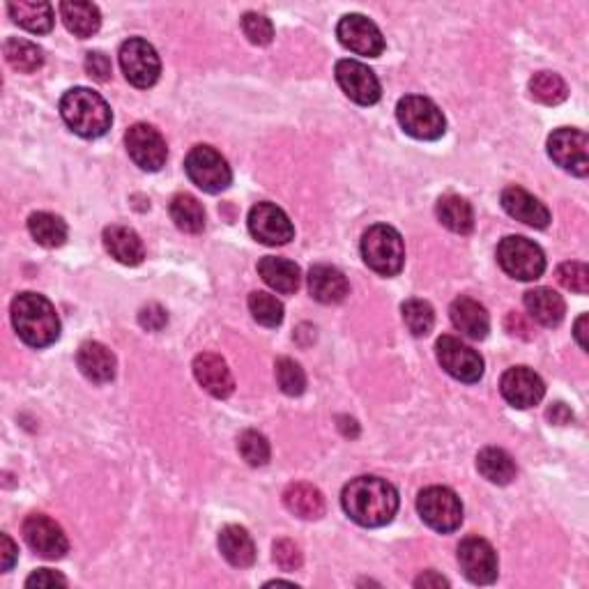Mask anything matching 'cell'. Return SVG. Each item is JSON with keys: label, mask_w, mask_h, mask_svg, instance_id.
<instances>
[{"label": "cell", "mask_w": 589, "mask_h": 589, "mask_svg": "<svg viewBox=\"0 0 589 589\" xmlns=\"http://www.w3.org/2000/svg\"><path fill=\"white\" fill-rule=\"evenodd\" d=\"M343 511L362 527H382L392 523L399 511V493L380 477H357L343 488Z\"/></svg>", "instance_id": "1"}, {"label": "cell", "mask_w": 589, "mask_h": 589, "mask_svg": "<svg viewBox=\"0 0 589 589\" xmlns=\"http://www.w3.org/2000/svg\"><path fill=\"white\" fill-rule=\"evenodd\" d=\"M12 325L30 348H47L58 341L60 318L44 295L19 293L12 300Z\"/></svg>", "instance_id": "2"}, {"label": "cell", "mask_w": 589, "mask_h": 589, "mask_svg": "<svg viewBox=\"0 0 589 589\" xmlns=\"http://www.w3.org/2000/svg\"><path fill=\"white\" fill-rule=\"evenodd\" d=\"M60 116L74 134L99 139L113 125V113L106 99L90 88H72L60 99Z\"/></svg>", "instance_id": "3"}, {"label": "cell", "mask_w": 589, "mask_h": 589, "mask_svg": "<svg viewBox=\"0 0 589 589\" xmlns=\"http://www.w3.org/2000/svg\"><path fill=\"white\" fill-rule=\"evenodd\" d=\"M362 258L373 272L396 277L405 263V244L401 233L387 224H376L362 237Z\"/></svg>", "instance_id": "4"}, {"label": "cell", "mask_w": 589, "mask_h": 589, "mask_svg": "<svg viewBox=\"0 0 589 589\" xmlns=\"http://www.w3.org/2000/svg\"><path fill=\"white\" fill-rule=\"evenodd\" d=\"M396 120L403 132L419 141H438L447 132V120L428 97L408 95L396 104Z\"/></svg>", "instance_id": "5"}, {"label": "cell", "mask_w": 589, "mask_h": 589, "mask_svg": "<svg viewBox=\"0 0 589 589\" xmlns=\"http://www.w3.org/2000/svg\"><path fill=\"white\" fill-rule=\"evenodd\" d=\"M497 263L518 281H534L546 272V256L541 247L523 235H509L497 244Z\"/></svg>", "instance_id": "6"}, {"label": "cell", "mask_w": 589, "mask_h": 589, "mask_svg": "<svg viewBox=\"0 0 589 589\" xmlns=\"http://www.w3.org/2000/svg\"><path fill=\"white\" fill-rule=\"evenodd\" d=\"M417 511L431 530L449 534L463 523V504L451 488L428 486L417 497Z\"/></svg>", "instance_id": "7"}, {"label": "cell", "mask_w": 589, "mask_h": 589, "mask_svg": "<svg viewBox=\"0 0 589 589\" xmlns=\"http://www.w3.org/2000/svg\"><path fill=\"white\" fill-rule=\"evenodd\" d=\"M185 171L187 178L198 189H203L205 194H219V191L231 187L233 180L231 166L221 157V152L210 148V145H196V148L189 150Z\"/></svg>", "instance_id": "8"}, {"label": "cell", "mask_w": 589, "mask_h": 589, "mask_svg": "<svg viewBox=\"0 0 589 589\" xmlns=\"http://www.w3.org/2000/svg\"><path fill=\"white\" fill-rule=\"evenodd\" d=\"M120 67L134 88H152L162 74V60L155 47L141 37H132L120 47Z\"/></svg>", "instance_id": "9"}, {"label": "cell", "mask_w": 589, "mask_h": 589, "mask_svg": "<svg viewBox=\"0 0 589 589\" xmlns=\"http://www.w3.org/2000/svg\"><path fill=\"white\" fill-rule=\"evenodd\" d=\"M435 353H438L440 366L451 378L472 385V382H479L481 376H484V359H481L477 350L458 341L456 336H440L438 343H435Z\"/></svg>", "instance_id": "10"}, {"label": "cell", "mask_w": 589, "mask_h": 589, "mask_svg": "<svg viewBox=\"0 0 589 589\" xmlns=\"http://www.w3.org/2000/svg\"><path fill=\"white\" fill-rule=\"evenodd\" d=\"M548 155L557 166L578 178H585L589 173V139L580 129L562 127L550 134Z\"/></svg>", "instance_id": "11"}, {"label": "cell", "mask_w": 589, "mask_h": 589, "mask_svg": "<svg viewBox=\"0 0 589 589\" xmlns=\"http://www.w3.org/2000/svg\"><path fill=\"white\" fill-rule=\"evenodd\" d=\"M125 145L132 162L143 168V171H162L168 157V148L164 136L159 134L155 127L145 125V122H136V125L129 127V132L125 134Z\"/></svg>", "instance_id": "12"}, {"label": "cell", "mask_w": 589, "mask_h": 589, "mask_svg": "<svg viewBox=\"0 0 589 589\" xmlns=\"http://www.w3.org/2000/svg\"><path fill=\"white\" fill-rule=\"evenodd\" d=\"M336 37L343 47L357 56L378 58L385 51V37H382L380 28L364 14H346L336 26Z\"/></svg>", "instance_id": "13"}, {"label": "cell", "mask_w": 589, "mask_h": 589, "mask_svg": "<svg viewBox=\"0 0 589 589\" xmlns=\"http://www.w3.org/2000/svg\"><path fill=\"white\" fill-rule=\"evenodd\" d=\"M249 233L267 247H283L295 237V228L279 205L258 203L249 212Z\"/></svg>", "instance_id": "14"}, {"label": "cell", "mask_w": 589, "mask_h": 589, "mask_svg": "<svg viewBox=\"0 0 589 589\" xmlns=\"http://www.w3.org/2000/svg\"><path fill=\"white\" fill-rule=\"evenodd\" d=\"M334 74L343 93L353 99L355 104L373 106L382 95L378 76L373 74V70H369L364 63H359V60H350V58L339 60Z\"/></svg>", "instance_id": "15"}, {"label": "cell", "mask_w": 589, "mask_h": 589, "mask_svg": "<svg viewBox=\"0 0 589 589\" xmlns=\"http://www.w3.org/2000/svg\"><path fill=\"white\" fill-rule=\"evenodd\" d=\"M24 539L44 560H60L70 550L63 527L44 514H30L24 520Z\"/></svg>", "instance_id": "16"}, {"label": "cell", "mask_w": 589, "mask_h": 589, "mask_svg": "<svg viewBox=\"0 0 589 589\" xmlns=\"http://www.w3.org/2000/svg\"><path fill=\"white\" fill-rule=\"evenodd\" d=\"M458 564L474 585H491L497 578V553L486 539L468 537L458 546Z\"/></svg>", "instance_id": "17"}, {"label": "cell", "mask_w": 589, "mask_h": 589, "mask_svg": "<svg viewBox=\"0 0 589 589\" xmlns=\"http://www.w3.org/2000/svg\"><path fill=\"white\" fill-rule=\"evenodd\" d=\"M500 392L509 405H514L518 410H525L543 399L546 385H543L539 373L527 369V366H514V369L504 371V376L500 380Z\"/></svg>", "instance_id": "18"}, {"label": "cell", "mask_w": 589, "mask_h": 589, "mask_svg": "<svg viewBox=\"0 0 589 589\" xmlns=\"http://www.w3.org/2000/svg\"><path fill=\"white\" fill-rule=\"evenodd\" d=\"M194 376L205 392L214 399H228L235 389L233 373L228 364L214 353H201L194 359Z\"/></svg>", "instance_id": "19"}, {"label": "cell", "mask_w": 589, "mask_h": 589, "mask_svg": "<svg viewBox=\"0 0 589 589\" xmlns=\"http://www.w3.org/2000/svg\"><path fill=\"white\" fill-rule=\"evenodd\" d=\"M500 201L504 212L516 221H523V224L532 228H546L550 224V210L523 187H507L502 191Z\"/></svg>", "instance_id": "20"}, {"label": "cell", "mask_w": 589, "mask_h": 589, "mask_svg": "<svg viewBox=\"0 0 589 589\" xmlns=\"http://www.w3.org/2000/svg\"><path fill=\"white\" fill-rule=\"evenodd\" d=\"M449 316L456 330L468 336V339L481 341L486 339L488 330H491V318H488L484 304L472 300V297H458V300L451 302Z\"/></svg>", "instance_id": "21"}, {"label": "cell", "mask_w": 589, "mask_h": 589, "mask_svg": "<svg viewBox=\"0 0 589 589\" xmlns=\"http://www.w3.org/2000/svg\"><path fill=\"white\" fill-rule=\"evenodd\" d=\"M309 293L320 304H339L348 297L346 274L332 265H313L309 272Z\"/></svg>", "instance_id": "22"}, {"label": "cell", "mask_w": 589, "mask_h": 589, "mask_svg": "<svg viewBox=\"0 0 589 589\" xmlns=\"http://www.w3.org/2000/svg\"><path fill=\"white\" fill-rule=\"evenodd\" d=\"M76 364H79L83 376L97 382V385L116 378V355L99 341L83 343L79 353H76Z\"/></svg>", "instance_id": "23"}, {"label": "cell", "mask_w": 589, "mask_h": 589, "mask_svg": "<svg viewBox=\"0 0 589 589\" xmlns=\"http://www.w3.org/2000/svg\"><path fill=\"white\" fill-rule=\"evenodd\" d=\"M104 247L122 265H141L145 258V247L139 233L129 226H109L104 228Z\"/></svg>", "instance_id": "24"}, {"label": "cell", "mask_w": 589, "mask_h": 589, "mask_svg": "<svg viewBox=\"0 0 589 589\" xmlns=\"http://www.w3.org/2000/svg\"><path fill=\"white\" fill-rule=\"evenodd\" d=\"M258 274L267 286L277 290L281 295H293L297 293L302 283V272L293 260L277 258V256H265L258 263Z\"/></svg>", "instance_id": "25"}, {"label": "cell", "mask_w": 589, "mask_h": 589, "mask_svg": "<svg viewBox=\"0 0 589 589\" xmlns=\"http://www.w3.org/2000/svg\"><path fill=\"white\" fill-rule=\"evenodd\" d=\"M525 309L532 320H537L543 327H557L564 320L566 304L560 293L553 288H534L525 293Z\"/></svg>", "instance_id": "26"}, {"label": "cell", "mask_w": 589, "mask_h": 589, "mask_svg": "<svg viewBox=\"0 0 589 589\" xmlns=\"http://www.w3.org/2000/svg\"><path fill=\"white\" fill-rule=\"evenodd\" d=\"M219 550L226 557V562L237 566V569H247L256 562L254 539L240 525H226L219 532Z\"/></svg>", "instance_id": "27"}, {"label": "cell", "mask_w": 589, "mask_h": 589, "mask_svg": "<svg viewBox=\"0 0 589 589\" xmlns=\"http://www.w3.org/2000/svg\"><path fill=\"white\" fill-rule=\"evenodd\" d=\"M7 12L14 24L26 28L28 33L35 35H47L53 28V7L51 3H44V0H19V3L7 5Z\"/></svg>", "instance_id": "28"}, {"label": "cell", "mask_w": 589, "mask_h": 589, "mask_svg": "<svg viewBox=\"0 0 589 589\" xmlns=\"http://www.w3.org/2000/svg\"><path fill=\"white\" fill-rule=\"evenodd\" d=\"M283 504L290 514L304 520H318L325 516V497L311 484H290L283 493Z\"/></svg>", "instance_id": "29"}, {"label": "cell", "mask_w": 589, "mask_h": 589, "mask_svg": "<svg viewBox=\"0 0 589 589\" xmlns=\"http://www.w3.org/2000/svg\"><path fill=\"white\" fill-rule=\"evenodd\" d=\"M60 17L70 33H74L81 40L93 37L99 26H102V14L99 7L93 3H60Z\"/></svg>", "instance_id": "30"}, {"label": "cell", "mask_w": 589, "mask_h": 589, "mask_svg": "<svg viewBox=\"0 0 589 589\" xmlns=\"http://www.w3.org/2000/svg\"><path fill=\"white\" fill-rule=\"evenodd\" d=\"M477 470L484 479L497 486H507L516 479V461L504 449L486 447L477 456Z\"/></svg>", "instance_id": "31"}, {"label": "cell", "mask_w": 589, "mask_h": 589, "mask_svg": "<svg viewBox=\"0 0 589 589\" xmlns=\"http://www.w3.org/2000/svg\"><path fill=\"white\" fill-rule=\"evenodd\" d=\"M438 219L451 233L470 235L474 231L472 205L461 196L447 194L438 201Z\"/></svg>", "instance_id": "32"}, {"label": "cell", "mask_w": 589, "mask_h": 589, "mask_svg": "<svg viewBox=\"0 0 589 589\" xmlns=\"http://www.w3.org/2000/svg\"><path fill=\"white\" fill-rule=\"evenodd\" d=\"M28 231L37 244L47 249L63 247L67 240V224L51 212H35L28 219Z\"/></svg>", "instance_id": "33"}, {"label": "cell", "mask_w": 589, "mask_h": 589, "mask_svg": "<svg viewBox=\"0 0 589 589\" xmlns=\"http://www.w3.org/2000/svg\"><path fill=\"white\" fill-rule=\"evenodd\" d=\"M168 212H171V219L180 231L196 235L205 228V210L194 196L178 194L171 201V205H168Z\"/></svg>", "instance_id": "34"}, {"label": "cell", "mask_w": 589, "mask_h": 589, "mask_svg": "<svg viewBox=\"0 0 589 589\" xmlns=\"http://www.w3.org/2000/svg\"><path fill=\"white\" fill-rule=\"evenodd\" d=\"M3 51H5L7 63H10L17 72L33 74L44 65L42 49L33 42L21 40V37H10V40H5Z\"/></svg>", "instance_id": "35"}, {"label": "cell", "mask_w": 589, "mask_h": 589, "mask_svg": "<svg viewBox=\"0 0 589 589\" xmlns=\"http://www.w3.org/2000/svg\"><path fill=\"white\" fill-rule=\"evenodd\" d=\"M530 93L539 104L557 106V104H562L566 97H569V88H566V83L560 74L539 72V74L532 76Z\"/></svg>", "instance_id": "36"}, {"label": "cell", "mask_w": 589, "mask_h": 589, "mask_svg": "<svg viewBox=\"0 0 589 589\" xmlns=\"http://www.w3.org/2000/svg\"><path fill=\"white\" fill-rule=\"evenodd\" d=\"M249 311L256 323L263 327H279L283 323V304L274 295L263 293V290L249 295Z\"/></svg>", "instance_id": "37"}, {"label": "cell", "mask_w": 589, "mask_h": 589, "mask_svg": "<svg viewBox=\"0 0 589 589\" xmlns=\"http://www.w3.org/2000/svg\"><path fill=\"white\" fill-rule=\"evenodd\" d=\"M401 311H403V323L412 336L431 334L435 325V313L431 304L424 300H408L401 307Z\"/></svg>", "instance_id": "38"}, {"label": "cell", "mask_w": 589, "mask_h": 589, "mask_svg": "<svg viewBox=\"0 0 589 589\" xmlns=\"http://www.w3.org/2000/svg\"><path fill=\"white\" fill-rule=\"evenodd\" d=\"M274 369H277V382L283 394L288 396L304 394V389H307V373H304L300 364L288 357H281L277 359V364H274Z\"/></svg>", "instance_id": "39"}, {"label": "cell", "mask_w": 589, "mask_h": 589, "mask_svg": "<svg viewBox=\"0 0 589 589\" xmlns=\"http://www.w3.org/2000/svg\"><path fill=\"white\" fill-rule=\"evenodd\" d=\"M237 449L251 468H263L270 461V442L258 431H244L237 440Z\"/></svg>", "instance_id": "40"}, {"label": "cell", "mask_w": 589, "mask_h": 589, "mask_svg": "<svg viewBox=\"0 0 589 589\" xmlns=\"http://www.w3.org/2000/svg\"><path fill=\"white\" fill-rule=\"evenodd\" d=\"M242 30L247 35V40L256 47H267L274 40V26L265 14L247 12L242 17Z\"/></svg>", "instance_id": "41"}, {"label": "cell", "mask_w": 589, "mask_h": 589, "mask_svg": "<svg viewBox=\"0 0 589 589\" xmlns=\"http://www.w3.org/2000/svg\"><path fill=\"white\" fill-rule=\"evenodd\" d=\"M557 281L562 283L566 290L571 293L585 295L589 290V270L585 263H578V260H569V263H562L557 267Z\"/></svg>", "instance_id": "42"}, {"label": "cell", "mask_w": 589, "mask_h": 589, "mask_svg": "<svg viewBox=\"0 0 589 589\" xmlns=\"http://www.w3.org/2000/svg\"><path fill=\"white\" fill-rule=\"evenodd\" d=\"M274 562L283 571H297L302 566V550L290 539H281L274 543Z\"/></svg>", "instance_id": "43"}, {"label": "cell", "mask_w": 589, "mask_h": 589, "mask_svg": "<svg viewBox=\"0 0 589 589\" xmlns=\"http://www.w3.org/2000/svg\"><path fill=\"white\" fill-rule=\"evenodd\" d=\"M86 72L93 76L95 81L106 83L111 79V60L104 56L102 51H90L86 56Z\"/></svg>", "instance_id": "44"}, {"label": "cell", "mask_w": 589, "mask_h": 589, "mask_svg": "<svg viewBox=\"0 0 589 589\" xmlns=\"http://www.w3.org/2000/svg\"><path fill=\"white\" fill-rule=\"evenodd\" d=\"M139 323H141L143 330H148V332L164 330V325L168 323L166 309L159 307V304H148V307H143L139 313Z\"/></svg>", "instance_id": "45"}, {"label": "cell", "mask_w": 589, "mask_h": 589, "mask_svg": "<svg viewBox=\"0 0 589 589\" xmlns=\"http://www.w3.org/2000/svg\"><path fill=\"white\" fill-rule=\"evenodd\" d=\"M26 587H67V578L51 569H40L26 580Z\"/></svg>", "instance_id": "46"}, {"label": "cell", "mask_w": 589, "mask_h": 589, "mask_svg": "<svg viewBox=\"0 0 589 589\" xmlns=\"http://www.w3.org/2000/svg\"><path fill=\"white\" fill-rule=\"evenodd\" d=\"M504 327L511 336H520V339H532V327L527 320L520 316V313H509L507 320H504Z\"/></svg>", "instance_id": "47"}, {"label": "cell", "mask_w": 589, "mask_h": 589, "mask_svg": "<svg viewBox=\"0 0 589 589\" xmlns=\"http://www.w3.org/2000/svg\"><path fill=\"white\" fill-rule=\"evenodd\" d=\"M19 557V548L7 534L0 537V560H3V571H10Z\"/></svg>", "instance_id": "48"}, {"label": "cell", "mask_w": 589, "mask_h": 589, "mask_svg": "<svg viewBox=\"0 0 589 589\" xmlns=\"http://www.w3.org/2000/svg\"><path fill=\"white\" fill-rule=\"evenodd\" d=\"M415 587H449V580L438 576L435 571H426L415 580Z\"/></svg>", "instance_id": "49"}, {"label": "cell", "mask_w": 589, "mask_h": 589, "mask_svg": "<svg viewBox=\"0 0 589 589\" xmlns=\"http://www.w3.org/2000/svg\"><path fill=\"white\" fill-rule=\"evenodd\" d=\"M548 419H550V422H553V424H560V426H562V424H569L571 419H573V415H571V410L566 408L564 403H555L553 408L548 410Z\"/></svg>", "instance_id": "50"}, {"label": "cell", "mask_w": 589, "mask_h": 589, "mask_svg": "<svg viewBox=\"0 0 589 589\" xmlns=\"http://www.w3.org/2000/svg\"><path fill=\"white\" fill-rule=\"evenodd\" d=\"M587 323H589V318H587V313H583V316L576 320V327H573V334H576L578 346L583 350L589 348V343H587Z\"/></svg>", "instance_id": "51"}, {"label": "cell", "mask_w": 589, "mask_h": 589, "mask_svg": "<svg viewBox=\"0 0 589 589\" xmlns=\"http://www.w3.org/2000/svg\"><path fill=\"white\" fill-rule=\"evenodd\" d=\"M339 428L346 438H357L359 435V426H357L355 419H350V417H339Z\"/></svg>", "instance_id": "52"}]
</instances>
